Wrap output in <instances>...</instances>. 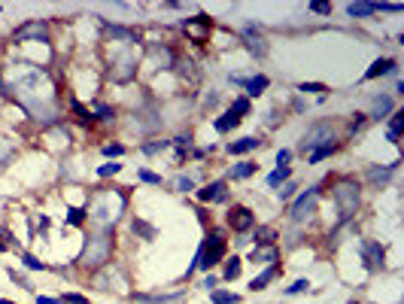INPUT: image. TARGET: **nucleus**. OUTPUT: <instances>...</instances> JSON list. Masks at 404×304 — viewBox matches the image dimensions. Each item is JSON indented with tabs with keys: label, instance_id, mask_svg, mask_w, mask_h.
<instances>
[{
	"label": "nucleus",
	"instance_id": "a18cd8bd",
	"mask_svg": "<svg viewBox=\"0 0 404 304\" xmlns=\"http://www.w3.org/2000/svg\"><path fill=\"white\" fill-rule=\"evenodd\" d=\"M137 183H143V186H164L161 173H155L149 168H137Z\"/></svg>",
	"mask_w": 404,
	"mask_h": 304
},
{
	"label": "nucleus",
	"instance_id": "b1692460",
	"mask_svg": "<svg viewBox=\"0 0 404 304\" xmlns=\"http://www.w3.org/2000/svg\"><path fill=\"white\" fill-rule=\"evenodd\" d=\"M250 234H252L255 246H280V228L277 225H255Z\"/></svg>",
	"mask_w": 404,
	"mask_h": 304
},
{
	"label": "nucleus",
	"instance_id": "f257e3e1",
	"mask_svg": "<svg viewBox=\"0 0 404 304\" xmlns=\"http://www.w3.org/2000/svg\"><path fill=\"white\" fill-rule=\"evenodd\" d=\"M128 204H131L128 189H122V186H97V189H91V195L82 207H86V213H88L91 228H116L119 223H122V216L128 213Z\"/></svg>",
	"mask_w": 404,
	"mask_h": 304
},
{
	"label": "nucleus",
	"instance_id": "3c124183",
	"mask_svg": "<svg viewBox=\"0 0 404 304\" xmlns=\"http://www.w3.org/2000/svg\"><path fill=\"white\" fill-rule=\"evenodd\" d=\"M374 13H386V15H398V13H404V4H374Z\"/></svg>",
	"mask_w": 404,
	"mask_h": 304
},
{
	"label": "nucleus",
	"instance_id": "c9c22d12",
	"mask_svg": "<svg viewBox=\"0 0 404 304\" xmlns=\"http://www.w3.org/2000/svg\"><path fill=\"white\" fill-rule=\"evenodd\" d=\"M207 298L210 304H241V292H234V289H213V292H207Z\"/></svg>",
	"mask_w": 404,
	"mask_h": 304
},
{
	"label": "nucleus",
	"instance_id": "412c9836",
	"mask_svg": "<svg viewBox=\"0 0 404 304\" xmlns=\"http://www.w3.org/2000/svg\"><path fill=\"white\" fill-rule=\"evenodd\" d=\"M259 173V161H252V159H234V164L225 171V180L228 183H241V180H250Z\"/></svg>",
	"mask_w": 404,
	"mask_h": 304
},
{
	"label": "nucleus",
	"instance_id": "58836bf2",
	"mask_svg": "<svg viewBox=\"0 0 404 304\" xmlns=\"http://www.w3.org/2000/svg\"><path fill=\"white\" fill-rule=\"evenodd\" d=\"M286 180H292V168H274V171L268 173V177H264V186L277 192V189H280Z\"/></svg>",
	"mask_w": 404,
	"mask_h": 304
},
{
	"label": "nucleus",
	"instance_id": "6e6d98bb",
	"mask_svg": "<svg viewBox=\"0 0 404 304\" xmlns=\"http://www.w3.org/2000/svg\"><path fill=\"white\" fill-rule=\"evenodd\" d=\"M292 113H295V116L307 113V104H304V98H301V95H295V98H292Z\"/></svg>",
	"mask_w": 404,
	"mask_h": 304
},
{
	"label": "nucleus",
	"instance_id": "a19ab883",
	"mask_svg": "<svg viewBox=\"0 0 404 304\" xmlns=\"http://www.w3.org/2000/svg\"><path fill=\"white\" fill-rule=\"evenodd\" d=\"M231 113L237 116V119H246V116H252V100L250 98H243V95H237L234 100H231Z\"/></svg>",
	"mask_w": 404,
	"mask_h": 304
},
{
	"label": "nucleus",
	"instance_id": "2eb2a0df",
	"mask_svg": "<svg viewBox=\"0 0 404 304\" xmlns=\"http://www.w3.org/2000/svg\"><path fill=\"white\" fill-rule=\"evenodd\" d=\"M396 171H398V161H392V164H371V168H365V186L374 189V192L386 189L389 183L396 180Z\"/></svg>",
	"mask_w": 404,
	"mask_h": 304
},
{
	"label": "nucleus",
	"instance_id": "39448f33",
	"mask_svg": "<svg viewBox=\"0 0 404 304\" xmlns=\"http://www.w3.org/2000/svg\"><path fill=\"white\" fill-rule=\"evenodd\" d=\"M140 73V52L137 46H113V55L107 61V77L116 86H128Z\"/></svg>",
	"mask_w": 404,
	"mask_h": 304
},
{
	"label": "nucleus",
	"instance_id": "a878e982",
	"mask_svg": "<svg viewBox=\"0 0 404 304\" xmlns=\"http://www.w3.org/2000/svg\"><path fill=\"white\" fill-rule=\"evenodd\" d=\"M280 274H283V265H268V268H264V271L259 274V277H252V280H250V292H264L274 280L280 277Z\"/></svg>",
	"mask_w": 404,
	"mask_h": 304
},
{
	"label": "nucleus",
	"instance_id": "79ce46f5",
	"mask_svg": "<svg viewBox=\"0 0 404 304\" xmlns=\"http://www.w3.org/2000/svg\"><path fill=\"white\" fill-rule=\"evenodd\" d=\"M295 91H298V95H319V98H325L328 95V86H325V82H298Z\"/></svg>",
	"mask_w": 404,
	"mask_h": 304
},
{
	"label": "nucleus",
	"instance_id": "6ab92c4d",
	"mask_svg": "<svg viewBox=\"0 0 404 304\" xmlns=\"http://www.w3.org/2000/svg\"><path fill=\"white\" fill-rule=\"evenodd\" d=\"M383 77H396L398 79V61L396 58H377L371 61V67L365 70V77L359 82H374V79H383Z\"/></svg>",
	"mask_w": 404,
	"mask_h": 304
},
{
	"label": "nucleus",
	"instance_id": "0eeeda50",
	"mask_svg": "<svg viewBox=\"0 0 404 304\" xmlns=\"http://www.w3.org/2000/svg\"><path fill=\"white\" fill-rule=\"evenodd\" d=\"M91 286L107 292V296H128V289H131V271L119 262H109L91 274Z\"/></svg>",
	"mask_w": 404,
	"mask_h": 304
},
{
	"label": "nucleus",
	"instance_id": "cd10ccee",
	"mask_svg": "<svg viewBox=\"0 0 404 304\" xmlns=\"http://www.w3.org/2000/svg\"><path fill=\"white\" fill-rule=\"evenodd\" d=\"M131 232H134L137 241H143V244H152L155 237H159V228L152 223H146L143 216H131Z\"/></svg>",
	"mask_w": 404,
	"mask_h": 304
},
{
	"label": "nucleus",
	"instance_id": "bb28decb",
	"mask_svg": "<svg viewBox=\"0 0 404 304\" xmlns=\"http://www.w3.org/2000/svg\"><path fill=\"white\" fill-rule=\"evenodd\" d=\"M243 274V259L241 256H225L222 259V271H219V280H225V283H234L237 277Z\"/></svg>",
	"mask_w": 404,
	"mask_h": 304
},
{
	"label": "nucleus",
	"instance_id": "7ed1b4c3",
	"mask_svg": "<svg viewBox=\"0 0 404 304\" xmlns=\"http://www.w3.org/2000/svg\"><path fill=\"white\" fill-rule=\"evenodd\" d=\"M332 204L337 213V228H350L362 210V180H356L353 173L332 180Z\"/></svg>",
	"mask_w": 404,
	"mask_h": 304
},
{
	"label": "nucleus",
	"instance_id": "4468645a",
	"mask_svg": "<svg viewBox=\"0 0 404 304\" xmlns=\"http://www.w3.org/2000/svg\"><path fill=\"white\" fill-rule=\"evenodd\" d=\"M15 43H43L49 46V22H40V18H31V22L18 25L13 31Z\"/></svg>",
	"mask_w": 404,
	"mask_h": 304
},
{
	"label": "nucleus",
	"instance_id": "49530a36",
	"mask_svg": "<svg viewBox=\"0 0 404 304\" xmlns=\"http://www.w3.org/2000/svg\"><path fill=\"white\" fill-rule=\"evenodd\" d=\"M100 152H104L107 161H119L128 152V146L125 143H104V146H100Z\"/></svg>",
	"mask_w": 404,
	"mask_h": 304
},
{
	"label": "nucleus",
	"instance_id": "4be33fe9",
	"mask_svg": "<svg viewBox=\"0 0 404 304\" xmlns=\"http://www.w3.org/2000/svg\"><path fill=\"white\" fill-rule=\"evenodd\" d=\"M280 241H283V246L280 250H298V246H304V241H307V228H298V225H283V232H280Z\"/></svg>",
	"mask_w": 404,
	"mask_h": 304
},
{
	"label": "nucleus",
	"instance_id": "f704fd0d",
	"mask_svg": "<svg viewBox=\"0 0 404 304\" xmlns=\"http://www.w3.org/2000/svg\"><path fill=\"white\" fill-rule=\"evenodd\" d=\"M70 116L76 119V125H95V116H91V110L82 104L79 98H70Z\"/></svg>",
	"mask_w": 404,
	"mask_h": 304
},
{
	"label": "nucleus",
	"instance_id": "864d4df0",
	"mask_svg": "<svg viewBox=\"0 0 404 304\" xmlns=\"http://www.w3.org/2000/svg\"><path fill=\"white\" fill-rule=\"evenodd\" d=\"M201 289L204 292H213V289H219V274H204V280H201Z\"/></svg>",
	"mask_w": 404,
	"mask_h": 304
},
{
	"label": "nucleus",
	"instance_id": "f03ea898",
	"mask_svg": "<svg viewBox=\"0 0 404 304\" xmlns=\"http://www.w3.org/2000/svg\"><path fill=\"white\" fill-rule=\"evenodd\" d=\"M113 253H116V228H88L86 241H82V250L76 259H73V265L95 274L97 268L113 262Z\"/></svg>",
	"mask_w": 404,
	"mask_h": 304
},
{
	"label": "nucleus",
	"instance_id": "09e8293b",
	"mask_svg": "<svg viewBox=\"0 0 404 304\" xmlns=\"http://www.w3.org/2000/svg\"><path fill=\"white\" fill-rule=\"evenodd\" d=\"M365 125H368V116H365V110H356V113L350 116V122H346V134H359Z\"/></svg>",
	"mask_w": 404,
	"mask_h": 304
},
{
	"label": "nucleus",
	"instance_id": "473e14b6",
	"mask_svg": "<svg viewBox=\"0 0 404 304\" xmlns=\"http://www.w3.org/2000/svg\"><path fill=\"white\" fill-rule=\"evenodd\" d=\"M241 122H243V119H237L231 110H225L222 116L213 119V131H216V134H231V131H237V128H241Z\"/></svg>",
	"mask_w": 404,
	"mask_h": 304
},
{
	"label": "nucleus",
	"instance_id": "13d9d810",
	"mask_svg": "<svg viewBox=\"0 0 404 304\" xmlns=\"http://www.w3.org/2000/svg\"><path fill=\"white\" fill-rule=\"evenodd\" d=\"M34 304H61V298L58 296H43V292H40V296L34 298Z\"/></svg>",
	"mask_w": 404,
	"mask_h": 304
},
{
	"label": "nucleus",
	"instance_id": "2f4dec72",
	"mask_svg": "<svg viewBox=\"0 0 404 304\" xmlns=\"http://www.w3.org/2000/svg\"><path fill=\"white\" fill-rule=\"evenodd\" d=\"M91 116H95V122L113 125L116 119H119V110L113 104H104V100H95V104H91Z\"/></svg>",
	"mask_w": 404,
	"mask_h": 304
},
{
	"label": "nucleus",
	"instance_id": "423d86ee",
	"mask_svg": "<svg viewBox=\"0 0 404 304\" xmlns=\"http://www.w3.org/2000/svg\"><path fill=\"white\" fill-rule=\"evenodd\" d=\"M319 198H323V183H316V186L298 192V195L289 201V210H286L289 225L307 228V223H314V219L319 216Z\"/></svg>",
	"mask_w": 404,
	"mask_h": 304
},
{
	"label": "nucleus",
	"instance_id": "393cba45",
	"mask_svg": "<svg viewBox=\"0 0 404 304\" xmlns=\"http://www.w3.org/2000/svg\"><path fill=\"white\" fill-rule=\"evenodd\" d=\"M173 195H195V189H198V183L195 177H189V173H173V177L164 183Z\"/></svg>",
	"mask_w": 404,
	"mask_h": 304
},
{
	"label": "nucleus",
	"instance_id": "4d7b16f0",
	"mask_svg": "<svg viewBox=\"0 0 404 304\" xmlns=\"http://www.w3.org/2000/svg\"><path fill=\"white\" fill-rule=\"evenodd\" d=\"M264 125H268V128H277V125H280V110H277V107H274L271 113H268V119H264Z\"/></svg>",
	"mask_w": 404,
	"mask_h": 304
},
{
	"label": "nucleus",
	"instance_id": "338daca9",
	"mask_svg": "<svg viewBox=\"0 0 404 304\" xmlns=\"http://www.w3.org/2000/svg\"><path fill=\"white\" fill-rule=\"evenodd\" d=\"M0 13H4V6H0Z\"/></svg>",
	"mask_w": 404,
	"mask_h": 304
},
{
	"label": "nucleus",
	"instance_id": "5fc2aeb1",
	"mask_svg": "<svg viewBox=\"0 0 404 304\" xmlns=\"http://www.w3.org/2000/svg\"><path fill=\"white\" fill-rule=\"evenodd\" d=\"M292 150H277V155H274V161H277V168H289L292 164Z\"/></svg>",
	"mask_w": 404,
	"mask_h": 304
},
{
	"label": "nucleus",
	"instance_id": "72a5a7b5",
	"mask_svg": "<svg viewBox=\"0 0 404 304\" xmlns=\"http://www.w3.org/2000/svg\"><path fill=\"white\" fill-rule=\"evenodd\" d=\"M18 259H22V268L31 271V274H49V268H52L49 262H43L40 256H34V253H27V250H22V256H18Z\"/></svg>",
	"mask_w": 404,
	"mask_h": 304
},
{
	"label": "nucleus",
	"instance_id": "5701e85b",
	"mask_svg": "<svg viewBox=\"0 0 404 304\" xmlns=\"http://www.w3.org/2000/svg\"><path fill=\"white\" fill-rule=\"evenodd\" d=\"M280 246H252L250 253H246V262H259V265H280Z\"/></svg>",
	"mask_w": 404,
	"mask_h": 304
},
{
	"label": "nucleus",
	"instance_id": "bf43d9fd",
	"mask_svg": "<svg viewBox=\"0 0 404 304\" xmlns=\"http://www.w3.org/2000/svg\"><path fill=\"white\" fill-rule=\"evenodd\" d=\"M201 104H204V110H210V107H216L219 104V91H210V95L201 100Z\"/></svg>",
	"mask_w": 404,
	"mask_h": 304
},
{
	"label": "nucleus",
	"instance_id": "c756f323",
	"mask_svg": "<svg viewBox=\"0 0 404 304\" xmlns=\"http://www.w3.org/2000/svg\"><path fill=\"white\" fill-rule=\"evenodd\" d=\"M341 150V143L332 140V143H323V146H316L314 152H307V168H316V164H323L325 159H332V155Z\"/></svg>",
	"mask_w": 404,
	"mask_h": 304
},
{
	"label": "nucleus",
	"instance_id": "37998d69",
	"mask_svg": "<svg viewBox=\"0 0 404 304\" xmlns=\"http://www.w3.org/2000/svg\"><path fill=\"white\" fill-rule=\"evenodd\" d=\"M122 168H125L122 161H104L95 173H97V180H113V177H119V173H122Z\"/></svg>",
	"mask_w": 404,
	"mask_h": 304
},
{
	"label": "nucleus",
	"instance_id": "0e129e2a",
	"mask_svg": "<svg viewBox=\"0 0 404 304\" xmlns=\"http://www.w3.org/2000/svg\"><path fill=\"white\" fill-rule=\"evenodd\" d=\"M346 304H359V301H356V298H350V301H346Z\"/></svg>",
	"mask_w": 404,
	"mask_h": 304
},
{
	"label": "nucleus",
	"instance_id": "c03bdc74",
	"mask_svg": "<svg viewBox=\"0 0 404 304\" xmlns=\"http://www.w3.org/2000/svg\"><path fill=\"white\" fill-rule=\"evenodd\" d=\"M295 195H298V180H286V183H283V186L277 189V201H280V204H289V201L295 198Z\"/></svg>",
	"mask_w": 404,
	"mask_h": 304
},
{
	"label": "nucleus",
	"instance_id": "a211bd4d",
	"mask_svg": "<svg viewBox=\"0 0 404 304\" xmlns=\"http://www.w3.org/2000/svg\"><path fill=\"white\" fill-rule=\"evenodd\" d=\"M396 98L386 95V91H380V95H374L371 98V104L368 110H365V116H368V122H386V119L396 113Z\"/></svg>",
	"mask_w": 404,
	"mask_h": 304
},
{
	"label": "nucleus",
	"instance_id": "603ef678",
	"mask_svg": "<svg viewBox=\"0 0 404 304\" xmlns=\"http://www.w3.org/2000/svg\"><path fill=\"white\" fill-rule=\"evenodd\" d=\"M61 298V304H91L82 292H64V296H58Z\"/></svg>",
	"mask_w": 404,
	"mask_h": 304
},
{
	"label": "nucleus",
	"instance_id": "ddd939ff",
	"mask_svg": "<svg viewBox=\"0 0 404 304\" xmlns=\"http://www.w3.org/2000/svg\"><path fill=\"white\" fill-rule=\"evenodd\" d=\"M228 82L231 86H237V88H243V98H262L264 91L271 88V77L268 73H252V77H243V73H231L228 77Z\"/></svg>",
	"mask_w": 404,
	"mask_h": 304
},
{
	"label": "nucleus",
	"instance_id": "e433bc0d",
	"mask_svg": "<svg viewBox=\"0 0 404 304\" xmlns=\"http://www.w3.org/2000/svg\"><path fill=\"white\" fill-rule=\"evenodd\" d=\"M64 225H70V228H86V225H88V213H86V207H67Z\"/></svg>",
	"mask_w": 404,
	"mask_h": 304
},
{
	"label": "nucleus",
	"instance_id": "052dcab7",
	"mask_svg": "<svg viewBox=\"0 0 404 304\" xmlns=\"http://www.w3.org/2000/svg\"><path fill=\"white\" fill-rule=\"evenodd\" d=\"M198 219H201V225L207 228V207H201V204H198Z\"/></svg>",
	"mask_w": 404,
	"mask_h": 304
},
{
	"label": "nucleus",
	"instance_id": "7c9ffc66",
	"mask_svg": "<svg viewBox=\"0 0 404 304\" xmlns=\"http://www.w3.org/2000/svg\"><path fill=\"white\" fill-rule=\"evenodd\" d=\"M146 159H155V155H164L170 152V140H164V137H149V140H143L140 146H137Z\"/></svg>",
	"mask_w": 404,
	"mask_h": 304
},
{
	"label": "nucleus",
	"instance_id": "aec40b11",
	"mask_svg": "<svg viewBox=\"0 0 404 304\" xmlns=\"http://www.w3.org/2000/svg\"><path fill=\"white\" fill-rule=\"evenodd\" d=\"M255 150H262V137L259 134H250V137H237V140L225 143V152L231 155V159H241V155H250Z\"/></svg>",
	"mask_w": 404,
	"mask_h": 304
},
{
	"label": "nucleus",
	"instance_id": "e2e57ef3",
	"mask_svg": "<svg viewBox=\"0 0 404 304\" xmlns=\"http://www.w3.org/2000/svg\"><path fill=\"white\" fill-rule=\"evenodd\" d=\"M0 304H15V301H9V298H0Z\"/></svg>",
	"mask_w": 404,
	"mask_h": 304
},
{
	"label": "nucleus",
	"instance_id": "8fccbe9b",
	"mask_svg": "<svg viewBox=\"0 0 404 304\" xmlns=\"http://www.w3.org/2000/svg\"><path fill=\"white\" fill-rule=\"evenodd\" d=\"M307 13H314V15H332L335 6H332V4H319V0H314V4H307Z\"/></svg>",
	"mask_w": 404,
	"mask_h": 304
},
{
	"label": "nucleus",
	"instance_id": "6e6552de",
	"mask_svg": "<svg viewBox=\"0 0 404 304\" xmlns=\"http://www.w3.org/2000/svg\"><path fill=\"white\" fill-rule=\"evenodd\" d=\"M332 140H337L335 137V122L332 119H319V122H314V125H307V131L298 137V152H314L316 146H323V143H332Z\"/></svg>",
	"mask_w": 404,
	"mask_h": 304
},
{
	"label": "nucleus",
	"instance_id": "9b49d317",
	"mask_svg": "<svg viewBox=\"0 0 404 304\" xmlns=\"http://www.w3.org/2000/svg\"><path fill=\"white\" fill-rule=\"evenodd\" d=\"M225 223L234 234H250L252 228L259 225V216H255V210L246 207V204H231L225 213Z\"/></svg>",
	"mask_w": 404,
	"mask_h": 304
},
{
	"label": "nucleus",
	"instance_id": "4c0bfd02",
	"mask_svg": "<svg viewBox=\"0 0 404 304\" xmlns=\"http://www.w3.org/2000/svg\"><path fill=\"white\" fill-rule=\"evenodd\" d=\"M6 277L15 283L18 289H25V292H36V286H34V280L27 277V274H22L18 268H13V265H6Z\"/></svg>",
	"mask_w": 404,
	"mask_h": 304
},
{
	"label": "nucleus",
	"instance_id": "f3484780",
	"mask_svg": "<svg viewBox=\"0 0 404 304\" xmlns=\"http://www.w3.org/2000/svg\"><path fill=\"white\" fill-rule=\"evenodd\" d=\"M189 296V289H177V292H128V301L131 304H180Z\"/></svg>",
	"mask_w": 404,
	"mask_h": 304
},
{
	"label": "nucleus",
	"instance_id": "680f3d73",
	"mask_svg": "<svg viewBox=\"0 0 404 304\" xmlns=\"http://www.w3.org/2000/svg\"><path fill=\"white\" fill-rule=\"evenodd\" d=\"M398 95H404V79H396V95L392 98H398Z\"/></svg>",
	"mask_w": 404,
	"mask_h": 304
},
{
	"label": "nucleus",
	"instance_id": "20e7f679",
	"mask_svg": "<svg viewBox=\"0 0 404 304\" xmlns=\"http://www.w3.org/2000/svg\"><path fill=\"white\" fill-rule=\"evenodd\" d=\"M225 256H228V241H225V234H222V232H216V228H210V232L204 234V241L198 244L195 259H191V265L186 268V274H182V280L195 277L198 271L210 274V271L216 268V265H222Z\"/></svg>",
	"mask_w": 404,
	"mask_h": 304
},
{
	"label": "nucleus",
	"instance_id": "1a4fd4ad",
	"mask_svg": "<svg viewBox=\"0 0 404 304\" xmlns=\"http://www.w3.org/2000/svg\"><path fill=\"white\" fill-rule=\"evenodd\" d=\"M359 262L368 274H380L386 271V246L374 237H362L359 241Z\"/></svg>",
	"mask_w": 404,
	"mask_h": 304
},
{
	"label": "nucleus",
	"instance_id": "c85d7f7f",
	"mask_svg": "<svg viewBox=\"0 0 404 304\" xmlns=\"http://www.w3.org/2000/svg\"><path fill=\"white\" fill-rule=\"evenodd\" d=\"M401 131H404V113L401 110H396L389 119H386V128H383V137H386V143H392V146H398V140H401Z\"/></svg>",
	"mask_w": 404,
	"mask_h": 304
},
{
	"label": "nucleus",
	"instance_id": "69168bd1",
	"mask_svg": "<svg viewBox=\"0 0 404 304\" xmlns=\"http://www.w3.org/2000/svg\"><path fill=\"white\" fill-rule=\"evenodd\" d=\"M4 250H6V246H4V244H0V253H4Z\"/></svg>",
	"mask_w": 404,
	"mask_h": 304
},
{
	"label": "nucleus",
	"instance_id": "dca6fc26",
	"mask_svg": "<svg viewBox=\"0 0 404 304\" xmlns=\"http://www.w3.org/2000/svg\"><path fill=\"white\" fill-rule=\"evenodd\" d=\"M146 58L152 61V67H155V70L170 73V70H173V64H177V52H173L168 43H146Z\"/></svg>",
	"mask_w": 404,
	"mask_h": 304
},
{
	"label": "nucleus",
	"instance_id": "de8ad7c7",
	"mask_svg": "<svg viewBox=\"0 0 404 304\" xmlns=\"http://www.w3.org/2000/svg\"><path fill=\"white\" fill-rule=\"evenodd\" d=\"M314 286H310V280L307 277H301V280H295V283H289L286 289H283V296L286 298H295V296H304V292H310Z\"/></svg>",
	"mask_w": 404,
	"mask_h": 304
},
{
	"label": "nucleus",
	"instance_id": "9d476101",
	"mask_svg": "<svg viewBox=\"0 0 404 304\" xmlns=\"http://www.w3.org/2000/svg\"><path fill=\"white\" fill-rule=\"evenodd\" d=\"M195 198L201 207H213V204H225L231 207V189H228V180L219 177V180H210L204 183L201 189H195Z\"/></svg>",
	"mask_w": 404,
	"mask_h": 304
},
{
	"label": "nucleus",
	"instance_id": "f8f14e48",
	"mask_svg": "<svg viewBox=\"0 0 404 304\" xmlns=\"http://www.w3.org/2000/svg\"><path fill=\"white\" fill-rule=\"evenodd\" d=\"M241 43L246 46V52L252 55V58H259L264 61L268 58V40H264V34H262V27L255 25V22H243L241 25Z\"/></svg>",
	"mask_w": 404,
	"mask_h": 304
},
{
	"label": "nucleus",
	"instance_id": "ea45409f",
	"mask_svg": "<svg viewBox=\"0 0 404 304\" xmlns=\"http://www.w3.org/2000/svg\"><path fill=\"white\" fill-rule=\"evenodd\" d=\"M344 13L350 15V18H371V15H377V13H374V4H365V0H359V4H346Z\"/></svg>",
	"mask_w": 404,
	"mask_h": 304
}]
</instances>
